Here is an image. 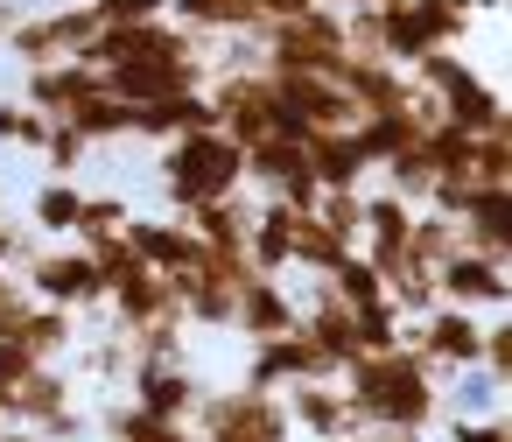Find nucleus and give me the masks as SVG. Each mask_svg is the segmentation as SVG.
Listing matches in <instances>:
<instances>
[{
	"instance_id": "nucleus-19",
	"label": "nucleus",
	"mask_w": 512,
	"mask_h": 442,
	"mask_svg": "<svg viewBox=\"0 0 512 442\" xmlns=\"http://www.w3.org/2000/svg\"><path fill=\"white\" fill-rule=\"evenodd\" d=\"M407 253L421 260V267H442L449 253H463V232H456V218H442V211H414V225H407Z\"/></svg>"
},
{
	"instance_id": "nucleus-21",
	"label": "nucleus",
	"mask_w": 512,
	"mask_h": 442,
	"mask_svg": "<svg viewBox=\"0 0 512 442\" xmlns=\"http://www.w3.org/2000/svg\"><path fill=\"white\" fill-rule=\"evenodd\" d=\"M50 29H57L64 57H85V50H92V36H99L106 22H99L92 0H64V8H50Z\"/></svg>"
},
{
	"instance_id": "nucleus-11",
	"label": "nucleus",
	"mask_w": 512,
	"mask_h": 442,
	"mask_svg": "<svg viewBox=\"0 0 512 442\" xmlns=\"http://www.w3.org/2000/svg\"><path fill=\"white\" fill-rule=\"evenodd\" d=\"M302 155H309V176L323 190H358L372 176L365 155H358V141H351V127H309L302 134Z\"/></svg>"
},
{
	"instance_id": "nucleus-3",
	"label": "nucleus",
	"mask_w": 512,
	"mask_h": 442,
	"mask_svg": "<svg viewBox=\"0 0 512 442\" xmlns=\"http://www.w3.org/2000/svg\"><path fill=\"white\" fill-rule=\"evenodd\" d=\"M22 288H29V302H50V309H71V316L106 309L99 260H92L78 239H50V246H36V260L22 267Z\"/></svg>"
},
{
	"instance_id": "nucleus-4",
	"label": "nucleus",
	"mask_w": 512,
	"mask_h": 442,
	"mask_svg": "<svg viewBox=\"0 0 512 442\" xmlns=\"http://www.w3.org/2000/svg\"><path fill=\"white\" fill-rule=\"evenodd\" d=\"M477 337H484L477 309H449V302H435V309L414 323V351H421V358H428L442 379L477 372Z\"/></svg>"
},
{
	"instance_id": "nucleus-29",
	"label": "nucleus",
	"mask_w": 512,
	"mask_h": 442,
	"mask_svg": "<svg viewBox=\"0 0 512 442\" xmlns=\"http://www.w3.org/2000/svg\"><path fill=\"white\" fill-rule=\"evenodd\" d=\"M323 8H337V15H344V8H386V0H323Z\"/></svg>"
},
{
	"instance_id": "nucleus-17",
	"label": "nucleus",
	"mask_w": 512,
	"mask_h": 442,
	"mask_svg": "<svg viewBox=\"0 0 512 442\" xmlns=\"http://www.w3.org/2000/svg\"><path fill=\"white\" fill-rule=\"evenodd\" d=\"M316 281H323V288H330V295H337V302H344L351 316H358V309H379V302H386V281H379V267H372V260L358 253V246H351V253H344V260H337L330 274H316Z\"/></svg>"
},
{
	"instance_id": "nucleus-1",
	"label": "nucleus",
	"mask_w": 512,
	"mask_h": 442,
	"mask_svg": "<svg viewBox=\"0 0 512 442\" xmlns=\"http://www.w3.org/2000/svg\"><path fill=\"white\" fill-rule=\"evenodd\" d=\"M337 386H344V400L358 407V428H407V435H428V428L442 421V407H449L442 372H435L414 344L379 351V358H351V365L337 372Z\"/></svg>"
},
{
	"instance_id": "nucleus-12",
	"label": "nucleus",
	"mask_w": 512,
	"mask_h": 442,
	"mask_svg": "<svg viewBox=\"0 0 512 442\" xmlns=\"http://www.w3.org/2000/svg\"><path fill=\"white\" fill-rule=\"evenodd\" d=\"M85 330H78V316L71 309H50V302H29V316H22V330L8 337L29 365H64L71 358V344H78Z\"/></svg>"
},
{
	"instance_id": "nucleus-23",
	"label": "nucleus",
	"mask_w": 512,
	"mask_h": 442,
	"mask_svg": "<svg viewBox=\"0 0 512 442\" xmlns=\"http://www.w3.org/2000/svg\"><path fill=\"white\" fill-rule=\"evenodd\" d=\"M43 141H50V120L29 99H0V148H29L36 155Z\"/></svg>"
},
{
	"instance_id": "nucleus-28",
	"label": "nucleus",
	"mask_w": 512,
	"mask_h": 442,
	"mask_svg": "<svg viewBox=\"0 0 512 442\" xmlns=\"http://www.w3.org/2000/svg\"><path fill=\"white\" fill-rule=\"evenodd\" d=\"M0 442H50L43 428H22V421H0Z\"/></svg>"
},
{
	"instance_id": "nucleus-22",
	"label": "nucleus",
	"mask_w": 512,
	"mask_h": 442,
	"mask_svg": "<svg viewBox=\"0 0 512 442\" xmlns=\"http://www.w3.org/2000/svg\"><path fill=\"white\" fill-rule=\"evenodd\" d=\"M309 211H316V218H323L344 246H358V232H365V190H323Z\"/></svg>"
},
{
	"instance_id": "nucleus-20",
	"label": "nucleus",
	"mask_w": 512,
	"mask_h": 442,
	"mask_svg": "<svg viewBox=\"0 0 512 442\" xmlns=\"http://www.w3.org/2000/svg\"><path fill=\"white\" fill-rule=\"evenodd\" d=\"M36 155H43V176H57V183H78V169H85L92 141H85L71 120H50V141H43Z\"/></svg>"
},
{
	"instance_id": "nucleus-16",
	"label": "nucleus",
	"mask_w": 512,
	"mask_h": 442,
	"mask_svg": "<svg viewBox=\"0 0 512 442\" xmlns=\"http://www.w3.org/2000/svg\"><path fill=\"white\" fill-rule=\"evenodd\" d=\"M78 204H85L78 183L43 176V190L29 197V232H36V239H71V232H78Z\"/></svg>"
},
{
	"instance_id": "nucleus-14",
	"label": "nucleus",
	"mask_w": 512,
	"mask_h": 442,
	"mask_svg": "<svg viewBox=\"0 0 512 442\" xmlns=\"http://www.w3.org/2000/svg\"><path fill=\"white\" fill-rule=\"evenodd\" d=\"M183 225L197 232V246H204V253H246L253 204H246V197H218V204H197V211H183Z\"/></svg>"
},
{
	"instance_id": "nucleus-18",
	"label": "nucleus",
	"mask_w": 512,
	"mask_h": 442,
	"mask_svg": "<svg viewBox=\"0 0 512 442\" xmlns=\"http://www.w3.org/2000/svg\"><path fill=\"white\" fill-rule=\"evenodd\" d=\"M71 127H78L92 148H106V141H134V106L113 99V92H92V99L71 113Z\"/></svg>"
},
{
	"instance_id": "nucleus-26",
	"label": "nucleus",
	"mask_w": 512,
	"mask_h": 442,
	"mask_svg": "<svg viewBox=\"0 0 512 442\" xmlns=\"http://www.w3.org/2000/svg\"><path fill=\"white\" fill-rule=\"evenodd\" d=\"M99 8V22H155L169 0H92Z\"/></svg>"
},
{
	"instance_id": "nucleus-13",
	"label": "nucleus",
	"mask_w": 512,
	"mask_h": 442,
	"mask_svg": "<svg viewBox=\"0 0 512 442\" xmlns=\"http://www.w3.org/2000/svg\"><path fill=\"white\" fill-rule=\"evenodd\" d=\"M169 22H183L190 36H253L260 43V8L253 0H169Z\"/></svg>"
},
{
	"instance_id": "nucleus-25",
	"label": "nucleus",
	"mask_w": 512,
	"mask_h": 442,
	"mask_svg": "<svg viewBox=\"0 0 512 442\" xmlns=\"http://www.w3.org/2000/svg\"><path fill=\"white\" fill-rule=\"evenodd\" d=\"M442 442H512V428H505V414H456Z\"/></svg>"
},
{
	"instance_id": "nucleus-27",
	"label": "nucleus",
	"mask_w": 512,
	"mask_h": 442,
	"mask_svg": "<svg viewBox=\"0 0 512 442\" xmlns=\"http://www.w3.org/2000/svg\"><path fill=\"white\" fill-rule=\"evenodd\" d=\"M253 8H260V29H267V22H295V15H309L316 0H253Z\"/></svg>"
},
{
	"instance_id": "nucleus-9",
	"label": "nucleus",
	"mask_w": 512,
	"mask_h": 442,
	"mask_svg": "<svg viewBox=\"0 0 512 442\" xmlns=\"http://www.w3.org/2000/svg\"><path fill=\"white\" fill-rule=\"evenodd\" d=\"M295 323H302V309H295V281H288V274H253V281L239 288V309H232L239 344L281 337V330H295Z\"/></svg>"
},
{
	"instance_id": "nucleus-30",
	"label": "nucleus",
	"mask_w": 512,
	"mask_h": 442,
	"mask_svg": "<svg viewBox=\"0 0 512 442\" xmlns=\"http://www.w3.org/2000/svg\"><path fill=\"white\" fill-rule=\"evenodd\" d=\"M78 442H106V435H78Z\"/></svg>"
},
{
	"instance_id": "nucleus-24",
	"label": "nucleus",
	"mask_w": 512,
	"mask_h": 442,
	"mask_svg": "<svg viewBox=\"0 0 512 442\" xmlns=\"http://www.w3.org/2000/svg\"><path fill=\"white\" fill-rule=\"evenodd\" d=\"M127 218H134V211H127V197H120V190H99V197H85V204H78V232H71V239H99V232H120Z\"/></svg>"
},
{
	"instance_id": "nucleus-5",
	"label": "nucleus",
	"mask_w": 512,
	"mask_h": 442,
	"mask_svg": "<svg viewBox=\"0 0 512 442\" xmlns=\"http://www.w3.org/2000/svg\"><path fill=\"white\" fill-rule=\"evenodd\" d=\"M127 400L141 414H162V421H190L197 400H204V379L190 358H155V365H127Z\"/></svg>"
},
{
	"instance_id": "nucleus-7",
	"label": "nucleus",
	"mask_w": 512,
	"mask_h": 442,
	"mask_svg": "<svg viewBox=\"0 0 512 442\" xmlns=\"http://www.w3.org/2000/svg\"><path fill=\"white\" fill-rule=\"evenodd\" d=\"M92 92H106V71H99V64H85V57L43 64V71H22V99H29L43 120H71Z\"/></svg>"
},
{
	"instance_id": "nucleus-2",
	"label": "nucleus",
	"mask_w": 512,
	"mask_h": 442,
	"mask_svg": "<svg viewBox=\"0 0 512 442\" xmlns=\"http://www.w3.org/2000/svg\"><path fill=\"white\" fill-rule=\"evenodd\" d=\"M155 183L169 197V211H197V204H218V197H239L246 190V148L232 134H183V141H162L155 155Z\"/></svg>"
},
{
	"instance_id": "nucleus-6",
	"label": "nucleus",
	"mask_w": 512,
	"mask_h": 442,
	"mask_svg": "<svg viewBox=\"0 0 512 442\" xmlns=\"http://www.w3.org/2000/svg\"><path fill=\"white\" fill-rule=\"evenodd\" d=\"M435 295L449 309H491L498 316L512 302V267L505 260H484V253H449L435 267Z\"/></svg>"
},
{
	"instance_id": "nucleus-8",
	"label": "nucleus",
	"mask_w": 512,
	"mask_h": 442,
	"mask_svg": "<svg viewBox=\"0 0 512 442\" xmlns=\"http://www.w3.org/2000/svg\"><path fill=\"white\" fill-rule=\"evenodd\" d=\"M281 407H288V421H295V435H302V442H337V435H351V428H358V407L344 400V386H337V379L281 386Z\"/></svg>"
},
{
	"instance_id": "nucleus-10",
	"label": "nucleus",
	"mask_w": 512,
	"mask_h": 442,
	"mask_svg": "<svg viewBox=\"0 0 512 442\" xmlns=\"http://www.w3.org/2000/svg\"><path fill=\"white\" fill-rule=\"evenodd\" d=\"M120 232L141 253V267H155V274H176V267H197L204 260V246H197V232L183 218H127Z\"/></svg>"
},
{
	"instance_id": "nucleus-15",
	"label": "nucleus",
	"mask_w": 512,
	"mask_h": 442,
	"mask_svg": "<svg viewBox=\"0 0 512 442\" xmlns=\"http://www.w3.org/2000/svg\"><path fill=\"white\" fill-rule=\"evenodd\" d=\"M344 253H351V246H344L316 211H295V218H288V274H295V267H302V274H330Z\"/></svg>"
}]
</instances>
